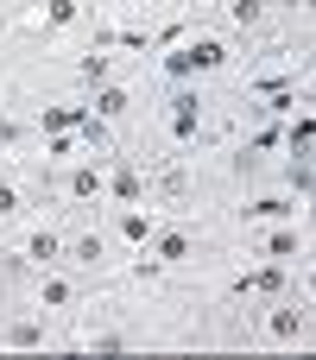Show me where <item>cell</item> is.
I'll return each instance as SVG.
<instances>
[{
  "label": "cell",
  "instance_id": "cell-1",
  "mask_svg": "<svg viewBox=\"0 0 316 360\" xmlns=\"http://www.w3.org/2000/svg\"><path fill=\"white\" fill-rule=\"evenodd\" d=\"M228 44L222 38H209V32H196V38H177V44H165V57H158V70L171 76V82H196V76H215V70H228Z\"/></svg>",
  "mask_w": 316,
  "mask_h": 360
},
{
  "label": "cell",
  "instance_id": "cell-2",
  "mask_svg": "<svg viewBox=\"0 0 316 360\" xmlns=\"http://www.w3.org/2000/svg\"><path fill=\"white\" fill-rule=\"evenodd\" d=\"M203 120H209V101H203V89L177 82V89H171V101H165V133H171L177 146H196Z\"/></svg>",
  "mask_w": 316,
  "mask_h": 360
},
{
  "label": "cell",
  "instance_id": "cell-3",
  "mask_svg": "<svg viewBox=\"0 0 316 360\" xmlns=\"http://www.w3.org/2000/svg\"><path fill=\"white\" fill-rule=\"evenodd\" d=\"M101 202H114V209H133V202H146V171H139V158H133V152H114V158H108Z\"/></svg>",
  "mask_w": 316,
  "mask_h": 360
},
{
  "label": "cell",
  "instance_id": "cell-4",
  "mask_svg": "<svg viewBox=\"0 0 316 360\" xmlns=\"http://www.w3.org/2000/svg\"><path fill=\"white\" fill-rule=\"evenodd\" d=\"M101 184H108V171H101L95 158H82V165L70 158V165H63V202H70V209H95V202H101Z\"/></svg>",
  "mask_w": 316,
  "mask_h": 360
},
{
  "label": "cell",
  "instance_id": "cell-5",
  "mask_svg": "<svg viewBox=\"0 0 316 360\" xmlns=\"http://www.w3.org/2000/svg\"><path fill=\"white\" fill-rule=\"evenodd\" d=\"M253 259L298 266V259H304V234H298V221H266V234L253 240Z\"/></svg>",
  "mask_w": 316,
  "mask_h": 360
},
{
  "label": "cell",
  "instance_id": "cell-6",
  "mask_svg": "<svg viewBox=\"0 0 316 360\" xmlns=\"http://www.w3.org/2000/svg\"><path fill=\"white\" fill-rule=\"evenodd\" d=\"M146 253H152L158 266H190V259H196V234L177 228V221H158L152 240H146Z\"/></svg>",
  "mask_w": 316,
  "mask_h": 360
},
{
  "label": "cell",
  "instance_id": "cell-7",
  "mask_svg": "<svg viewBox=\"0 0 316 360\" xmlns=\"http://www.w3.org/2000/svg\"><path fill=\"white\" fill-rule=\"evenodd\" d=\"M266 335L285 342V348L304 342V335H310V310H304L298 297H272V310H266Z\"/></svg>",
  "mask_w": 316,
  "mask_h": 360
},
{
  "label": "cell",
  "instance_id": "cell-8",
  "mask_svg": "<svg viewBox=\"0 0 316 360\" xmlns=\"http://www.w3.org/2000/svg\"><path fill=\"white\" fill-rule=\"evenodd\" d=\"M241 215H247L253 228H266V221H298V215H304V202H298L291 190H266V196H247V202H241Z\"/></svg>",
  "mask_w": 316,
  "mask_h": 360
},
{
  "label": "cell",
  "instance_id": "cell-9",
  "mask_svg": "<svg viewBox=\"0 0 316 360\" xmlns=\"http://www.w3.org/2000/svg\"><path fill=\"white\" fill-rule=\"evenodd\" d=\"M291 291V266H247L241 278H234V297H285Z\"/></svg>",
  "mask_w": 316,
  "mask_h": 360
},
{
  "label": "cell",
  "instance_id": "cell-10",
  "mask_svg": "<svg viewBox=\"0 0 316 360\" xmlns=\"http://www.w3.org/2000/svg\"><path fill=\"white\" fill-rule=\"evenodd\" d=\"M63 259L82 266V272H101V266H108V234H101V228H76V234H63Z\"/></svg>",
  "mask_w": 316,
  "mask_h": 360
},
{
  "label": "cell",
  "instance_id": "cell-11",
  "mask_svg": "<svg viewBox=\"0 0 316 360\" xmlns=\"http://www.w3.org/2000/svg\"><path fill=\"white\" fill-rule=\"evenodd\" d=\"M51 342V329H44V310L38 316H6L0 323V348H19V354H32V348H44Z\"/></svg>",
  "mask_w": 316,
  "mask_h": 360
},
{
  "label": "cell",
  "instance_id": "cell-12",
  "mask_svg": "<svg viewBox=\"0 0 316 360\" xmlns=\"http://www.w3.org/2000/svg\"><path fill=\"white\" fill-rule=\"evenodd\" d=\"M19 253H25L32 272H51V266H63V234H57V228H32Z\"/></svg>",
  "mask_w": 316,
  "mask_h": 360
},
{
  "label": "cell",
  "instance_id": "cell-13",
  "mask_svg": "<svg viewBox=\"0 0 316 360\" xmlns=\"http://www.w3.org/2000/svg\"><path fill=\"white\" fill-rule=\"evenodd\" d=\"M32 297H38V310H76V278H63V272L51 266V272L32 278Z\"/></svg>",
  "mask_w": 316,
  "mask_h": 360
},
{
  "label": "cell",
  "instance_id": "cell-14",
  "mask_svg": "<svg viewBox=\"0 0 316 360\" xmlns=\"http://www.w3.org/2000/svg\"><path fill=\"white\" fill-rule=\"evenodd\" d=\"M152 228H158V215H152L146 202H133V209H114V234H120L127 247H146V240H152Z\"/></svg>",
  "mask_w": 316,
  "mask_h": 360
},
{
  "label": "cell",
  "instance_id": "cell-15",
  "mask_svg": "<svg viewBox=\"0 0 316 360\" xmlns=\"http://www.w3.org/2000/svg\"><path fill=\"white\" fill-rule=\"evenodd\" d=\"M89 114H101L108 127H114V120H127V114H133V89H120V82H95Z\"/></svg>",
  "mask_w": 316,
  "mask_h": 360
},
{
  "label": "cell",
  "instance_id": "cell-16",
  "mask_svg": "<svg viewBox=\"0 0 316 360\" xmlns=\"http://www.w3.org/2000/svg\"><path fill=\"white\" fill-rule=\"evenodd\" d=\"M82 114H89V101H57V108H38V133H70Z\"/></svg>",
  "mask_w": 316,
  "mask_h": 360
},
{
  "label": "cell",
  "instance_id": "cell-17",
  "mask_svg": "<svg viewBox=\"0 0 316 360\" xmlns=\"http://www.w3.org/2000/svg\"><path fill=\"white\" fill-rule=\"evenodd\" d=\"M70 133H76V146H89V152H114V133H108V120H101V114H82Z\"/></svg>",
  "mask_w": 316,
  "mask_h": 360
},
{
  "label": "cell",
  "instance_id": "cell-18",
  "mask_svg": "<svg viewBox=\"0 0 316 360\" xmlns=\"http://www.w3.org/2000/svg\"><path fill=\"white\" fill-rule=\"evenodd\" d=\"M310 184H316V171H310V152H285V190L304 202L310 196Z\"/></svg>",
  "mask_w": 316,
  "mask_h": 360
},
{
  "label": "cell",
  "instance_id": "cell-19",
  "mask_svg": "<svg viewBox=\"0 0 316 360\" xmlns=\"http://www.w3.org/2000/svg\"><path fill=\"white\" fill-rule=\"evenodd\" d=\"M310 146H316V120H310V108L285 114V152H310Z\"/></svg>",
  "mask_w": 316,
  "mask_h": 360
},
{
  "label": "cell",
  "instance_id": "cell-20",
  "mask_svg": "<svg viewBox=\"0 0 316 360\" xmlns=\"http://www.w3.org/2000/svg\"><path fill=\"white\" fill-rule=\"evenodd\" d=\"M76 76H82V82H89V89H95V82H114V57H101V51H95V44H89V51H82V57H76Z\"/></svg>",
  "mask_w": 316,
  "mask_h": 360
},
{
  "label": "cell",
  "instance_id": "cell-21",
  "mask_svg": "<svg viewBox=\"0 0 316 360\" xmlns=\"http://www.w3.org/2000/svg\"><path fill=\"white\" fill-rule=\"evenodd\" d=\"M82 348H89V354H127V348H133V335H127V329H89V335H82Z\"/></svg>",
  "mask_w": 316,
  "mask_h": 360
},
{
  "label": "cell",
  "instance_id": "cell-22",
  "mask_svg": "<svg viewBox=\"0 0 316 360\" xmlns=\"http://www.w3.org/2000/svg\"><path fill=\"white\" fill-rule=\"evenodd\" d=\"M82 19V0H44V32H70Z\"/></svg>",
  "mask_w": 316,
  "mask_h": 360
},
{
  "label": "cell",
  "instance_id": "cell-23",
  "mask_svg": "<svg viewBox=\"0 0 316 360\" xmlns=\"http://www.w3.org/2000/svg\"><path fill=\"white\" fill-rule=\"evenodd\" d=\"M76 158V133H44V165H70Z\"/></svg>",
  "mask_w": 316,
  "mask_h": 360
},
{
  "label": "cell",
  "instance_id": "cell-24",
  "mask_svg": "<svg viewBox=\"0 0 316 360\" xmlns=\"http://www.w3.org/2000/svg\"><path fill=\"white\" fill-rule=\"evenodd\" d=\"M228 19L234 25H260L266 19V0H228Z\"/></svg>",
  "mask_w": 316,
  "mask_h": 360
},
{
  "label": "cell",
  "instance_id": "cell-25",
  "mask_svg": "<svg viewBox=\"0 0 316 360\" xmlns=\"http://www.w3.org/2000/svg\"><path fill=\"white\" fill-rule=\"evenodd\" d=\"M19 209H25V202H19V184H13L6 171H0V221H13Z\"/></svg>",
  "mask_w": 316,
  "mask_h": 360
},
{
  "label": "cell",
  "instance_id": "cell-26",
  "mask_svg": "<svg viewBox=\"0 0 316 360\" xmlns=\"http://www.w3.org/2000/svg\"><path fill=\"white\" fill-rule=\"evenodd\" d=\"M19 139H25V127H19L13 114H0V146H19Z\"/></svg>",
  "mask_w": 316,
  "mask_h": 360
},
{
  "label": "cell",
  "instance_id": "cell-27",
  "mask_svg": "<svg viewBox=\"0 0 316 360\" xmlns=\"http://www.w3.org/2000/svg\"><path fill=\"white\" fill-rule=\"evenodd\" d=\"M266 6H285V13H304L310 0H266Z\"/></svg>",
  "mask_w": 316,
  "mask_h": 360
}]
</instances>
